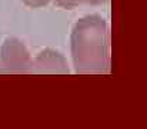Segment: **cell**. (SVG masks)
<instances>
[{
    "label": "cell",
    "instance_id": "obj_1",
    "mask_svg": "<svg viewBox=\"0 0 147 129\" xmlns=\"http://www.w3.org/2000/svg\"><path fill=\"white\" fill-rule=\"evenodd\" d=\"M74 70L82 75H100L109 69L110 36L107 22L98 14L79 19L70 36Z\"/></svg>",
    "mask_w": 147,
    "mask_h": 129
},
{
    "label": "cell",
    "instance_id": "obj_2",
    "mask_svg": "<svg viewBox=\"0 0 147 129\" xmlns=\"http://www.w3.org/2000/svg\"><path fill=\"white\" fill-rule=\"evenodd\" d=\"M32 55L17 38H7L0 47V75L30 73Z\"/></svg>",
    "mask_w": 147,
    "mask_h": 129
},
{
    "label": "cell",
    "instance_id": "obj_3",
    "mask_svg": "<svg viewBox=\"0 0 147 129\" xmlns=\"http://www.w3.org/2000/svg\"><path fill=\"white\" fill-rule=\"evenodd\" d=\"M69 72L66 57L54 49H45L32 59L30 73L33 75H67Z\"/></svg>",
    "mask_w": 147,
    "mask_h": 129
},
{
    "label": "cell",
    "instance_id": "obj_4",
    "mask_svg": "<svg viewBox=\"0 0 147 129\" xmlns=\"http://www.w3.org/2000/svg\"><path fill=\"white\" fill-rule=\"evenodd\" d=\"M106 0H53V3L61 9H67V10H71L77 6H82V4H92V6H97L104 3Z\"/></svg>",
    "mask_w": 147,
    "mask_h": 129
},
{
    "label": "cell",
    "instance_id": "obj_5",
    "mask_svg": "<svg viewBox=\"0 0 147 129\" xmlns=\"http://www.w3.org/2000/svg\"><path fill=\"white\" fill-rule=\"evenodd\" d=\"M26 6L32 7V9H40V7H45L47 6L49 3H51L53 0H22Z\"/></svg>",
    "mask_w": 147,
    "mask_h": 129
}]
</instances>
